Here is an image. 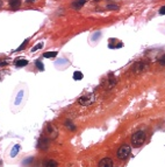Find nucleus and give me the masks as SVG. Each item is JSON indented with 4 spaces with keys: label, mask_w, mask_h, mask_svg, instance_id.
Masks as SVG:
<instances>
[{
    "label": "nucleus",
    "mask_w": 165,
    "mask_h": 167,
    "mask_svg": "<svg viewBox=\"0 0 165 167\" xmlns=\"http://www.w3.org/2000/svg\"><path fill=\"white\" fill-rule=\"evenodd\" d=\"M158 63L160 66H165V55H163L160 59L158 60Z\"/></svg>",
    "instance_id": "4be33fe9"
},
{
    "label": "nucleus",
    "mask_w": 165,
    "mask_h": 167,
    "mask_svg": "<svg viewBox=\"0 0 165 167\" xmlns=\"http://www.w3.org/2000/svg\"><path fill=\"white\" fill-rule=\"evenodd\" d=\"M57 52H46V53L43 54V57L44 59H53V57H56L57 56Z\"/></svg>",
    "instance_id": "4468645a"
},
{
    "label": "nucleus",
    "mask_w": 165,
    "mask_h": 167,
    "mask_svg": "<svg viewBox=\"0 0 165 167\" xmlns=\"http://www.w3.org/2000/svg\"><path fill=\"white\" fill-rule=\"evenodd\" d=\"M107 8H108V9H115V11H116V9H119V6H118V5H108Z\"/></svg>",
    "instance_id": "5701e85b"
},
{
    "label": "nucleus",
    "mask_w": 165,
    "mask_h": 167,
    "mask_svg": "<svg viewBox=\"0 0 165 167\" xmlns=\"http://www.w3.org/2000/svg\"><path fill=\"white\" fill-rule=\"evenodd\" d=\"M46 134L50 137V138H56V137H57V134H58L56 126H53V125H50V124H48V125H46Z\"/></svg>",
    "instance_id": "423d86ee"
},
{
    "label": "nucleus",
    "mask_w": 165,
    "mask_h": 167,
    "mask_svg": "<svg viewBox=\"0 0 165 167\" xmlns=\"http://www.w3.org/2000/svg\"><path fill=\"white\" fill-rule=\"evenodd\" d=\"M27 1H28V2H35L36 0H27Z\"/></svg>",
    "instance_id": "a878e982"
},
{
    "label": "nucleus",
    "mask_w": 165,
    "mask_h": 167,
    "mask_svg": "<svg viewBox=\"0 0 165 167\" xmlns=\"http://www.w3.org/2000/svg\"><path fill=\"white\" fill-rule=\"evenodd\" d=\"M97 1H98V0H97Z\"/></svg>",
    "instance_id": "cd10ccee"
},
{
    "label": "nucleus",
    "mask_w": 165,
    "mask_h": 167,
    "mask_svg": "<svg viewBox=\"0 0 165 167\" xmlns=\"http://www.w3.org/2000/svg\"><path fill=\"white\" fill-rule=\"evenodd\" d=\"M20 150H21L20 145H19V144H15V145L12 147V151H11V157H12V158L16 157V155H18V153L20 152Z\"/></svg>",
    "instance_id": "f8f14e48"
},
{
    "label": "nucleus",
    "mask_w": 165,
    "mask_h": 167,
    "mask_svg": "<svg viewBox=\"0 0 165 167\" xmlns=\"http://www.w3.org/2000/svg\"><path fill=\"white\" fill-rule=\"evenodd\" d=\"M27 43H28V40H25V41H23V42H22V45H21L20 47L18 48V49H16V50H15V52H21V50H23V49H25V48H26Z\"/></svg>",
    "instance_id": "aec40b11"
},
{
    "label": "nucleus",
    "mask_w": 165,
    "mask_h": 167,
    "mask_svg": "<svg viewBox=\"0 0 165 167\" xmlns=\"http://www.w3.org/2000/svg\"><path fill=\"white\" fill-rule=\"evenodd\" d=\"M14 63H15V67L22 68V67H26L29 62H28V60H25V59H19V60H15Z\"/></svg>",
    "instance_id": "9b49d317"
},
{
    "label": "nucleus",
    "mask_w": 165,
    "mask_h": 167,
    "mask_svg": "<svg viewBox=\"0 0 165 167\" xmlns=\"http://www.w3.org/2000/svg\"><path fill=\"white\" fill-rule=\"evenodd\" d=\"M1 5H2V2H1V0H0V7H1Z\"/></svg>",
    "instance_id": "bb28decb"
},
{
    "label": "nucleus",
    "mask_w": 165,
    "mask_h": 167,
    "mask_svg": "<svg viewBox=\"0 0 165 167\" xmlns=\"http://www.w3.org/2000/svg\"><path fill=\"white\" fill-rule=\"evenodd\" d=\"M132 153V147L128 146V145H123L116 152V157L119 158L120 160H125Z\"/></svg>",
    "instance_id": "20e7f679"
},
{
    "label": "nucleus",
    "mask_w": 165,
    "mask_h": 167,
    "mask_svg": "<svg viewBox=\"0 0 165 167\" xmlns=\"http://www.w3.org/2000/svg\"><path fill=\"white\" fill-rule=\"evenodd\" d=\"M41 48H43V43H39L37 46H35V47L32 48V52H36V50H39Z\"/></svg>",
    "instance_id": "412c9836"
},
{
    "label": "nucleus",
    "mask_w": 165,
    "mask_h": 167,
    "mask_svg": "<svg viewBox=\"0 0 165 167\" xmlns=\"http://www.w3.org/2000/svg\"><path fill=\"white\" fill-rule=\"evenodd\" d=\"M65 125L67 127H69V129H70V130H71V131H74V130H76V126H74V125H73L72 123H71V120L70 119H67L65 122Z\"/></svg>",
    "instance_id": "6ab92c4d"
},
{
    "label": "nucleus",
    "mask_w": 165,
    "mask_h": 167,
    "mask_svg": "<svg viewBox=\"0 0 165 167\" xmlns=\"http://www.w3.org/2000/svg\"><path fill=\"white\" fill-rule=\"evenodd\" d=\"M35 66H36V68L40 70V71H43L44 70V66H43V63L41 62V61H35Z\"/></svg>",
    "instance_id": "f3484780"
},
{
    "label": "nucleus",
    "mask_w": 165,
    "mask_h": 167,
    "mask_svg": "<svg viewBox=\"0 0 165 167\" xmlns=\"http://www.w3.org/2000/svg\"><path fill=\"white\" fill-rule=\"evenodd\" d=\"M48 145H49V138L41 137L40 140H39V147L42 150H46V148H48Z\"/></svg>",
    "instance_id": "1a4fd4ad"
},
{
    "label": "nucleus",
    "mask_w": 165,
    "mask_h": 167,
    "mask_svg": "<svg viewBox=\"0 0 165 167\" xmlns=\"http://www.w3.org/2000/svg\"><path fill=\"white\" fill-rule=\"evenodd\" d=\"M95 100V96L92 93H87V94H84L83 96H80L78 98V104L83 105V107H87V105H91L94 103Z\"/></svg>",
    "instance_id": "7ed1b4c3"
},
{
    "label": "nucleus",
    "mask_w": 165,
    "mask_h": 167,
    "mask_svg": "<svg viewBox=\"0 0 165 167\" xmlns=\"http://www.w3.org/2000/svg\"><path fill=\"white\" fill-rule=\"evenodd\" d=\"M109 45H108V47L112 48V49H116V48H121L123 47V43L121 42V41H118L115 40V39H109Z\"/></svg>",
    "instance_id": "0eeeda50"
},
{
    "label": "nucleus",
    "mask_w": 165,
    "mask_h": 167,
    "mask_svg": "<svg viewBox=\"0 0 165 167\" xmlns=\"http://www.w3.org/2000/svg\"><path fill=\"white\" fill-rule=\"evenodd\" d=\"M6 64H7L6 61H1V62H0V66H6Z\"/></svg>",
    "instance_id": "393cba45"
},
{
    "label": "nucleus",
    "mask_w": 165,
    "mask_h": 167,
    "mask_svg": "<svg viewBox=\"0 0 165 167\" xmlns=\"http://www.w3.org/2000/svg\"><path fill=\"white\" fill-rule=\"evenodd\" d=\"M57 166L58 165H57V162L55 160H48L43 164V167H57Z\"/></svg>",
    "instance_id": "2eb2a0df"
},
{
    "label": "nucleus",
    "mask_w": 165,
    "mask_h": 167,
    "mask_svg": "<svg viewBox=\"0 0 165 167\" xmlns=\"http://www.w3.org/2000/svg\"><path fill=\"white\" fill-rule=\"evenodd\" d=\"M115 83H116V78L114 77V75H109V88L114 87Z\"/></svg>",
    "instance_id": "a211bd4d"
},
{
    "label": "nucleus",
    "mask_w": 165,
    "mask_h": 167,
    "mask_svg": "<svg viewBox=\"0 0 165 167\" xmlns=\"http://www.w3.org/2000/svg\"><path fill=\"white\" fill-rule=\"evenodd\" d=\"M9 5L13 9H16L19 8L21 5V0H9Z\"/></svg>",
    "instance_id": "ddd939ff"
},
{
    "label": "nucleus",
    "mask_w": 165,
    "mask_h": 167,
    "mask_svg": "<svg viewBox=\"0 0 165 167\" xmlns=\"http://www.w3.org/2000/svg\"><path fill=\"white\" fill-rule=\"evenodd\" d=\"M83 77H84V75H83V73H80V71H74L73 73V80L74 81L83 80Z\"/></svg>",
    "instance_id": "dca6fc26"
},
{
    "label": "nucleus",
    "mask_w": 165,
    "mask_h": 167,
    "mask_svg": "<svg viewBox=\"0 0 165 167\" xmlns=\"http://www.w3.org/2000/svg\"><path fill=\"white\" fill-rule=\"evenodd\" d=\"M145 141V132L144 131H137L132 136V146L139 147Z\"/></svg>",
    "instance_id": "f03ea898"
},
{
    "label": "nucleus",
    "mask_w": 165,
    "mask_h": 167,
    "mask_svg": "<svg viewBox=\"0 0 165 167\" xmlns=\"http://www.w3.org/2000/svg\"><path fill=\"white\" fill-rule=\"evenodd\" d=\"M26 91H28V89H26L23 85H21V87H19L15 90V93H14L13 95V100H13L14 107H20L25 104V100H26Z\"/></svg>",
    "instance_id": "f257e3e1"
},
{
    "label": "nucleus",
    "mask_w": 165,
    "mask_h": 167,
    "mask_svg": "<svg viewBox=\"0 0 165 167\" xmlns=\"http://www.w3.org/2000/svg\"><path fill=\"white\" fill-rule=\"evenodd\" d=\"M148 68H149L148 63H145V62H136L134 64V67H132V71L135 74H141L144 73Z\"/></svg>",
    "instance_id": "39448f33"
},
{
    "label": "nucleus",
    "mask_w": 165,
    "mask_h": 167,
    "mask_svg": "<svg viewBox=\"0 0 165 167\" xmlns=\"http://www.w3.org/2000/svg\"><path fill=\"white\" fill-rule=\"evenodd\" d=\"M159 14H160V15H164L165 14V6H162L159 8Z\"/></svg>",
    "instance_id": "b1692460"
},
{
    "label": "nucleus",
    "mask_w": 165,
    "mask_h": 167,
    "mask_svg": "<svg viewBox=\"0 0 165 167\" xmlns=\"http://www.w3.org/2000/svg\"><path fill=\"white\" fill-rule=\"evenodd\" d=\"M85 2H86V0H74L72 4H71V7H72L73 9L78 11V9H80L81 7L84 6Z\"/></svg>",
    "instance_id": "9d476101"
},
{
    "label": "nucleus",
    "mask_w": 165,
    "mask_h": 167,
    "mask_svg": "<svg viewBox=\"0 0 165 167\" xmlns=\"http://www.w3.org/2000/svg\"><path fill=\"white\" fill-rule=\"evenodd\" d=\"M99 167H113V160L111 158H104L99 161Z\"/></svg>",
    "instance_id": "6e6552de"
}]
</instances>
